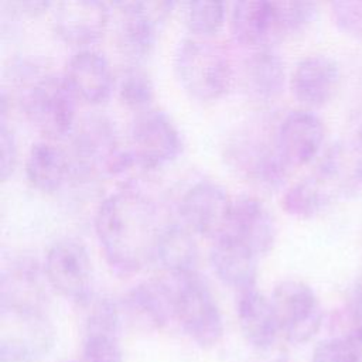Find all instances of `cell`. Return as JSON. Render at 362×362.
<instances>
[{
	"mask_svg": "<svg viewBox=\"0 0 362 362\" xmlns=\"http://www.w3.org/2000/svg\"><path fill=\"white\" fill-rule=\"evenodd\" d=\"M163 226L156 202L132 185L106 197L93 219L103 256L119 273H137L153 263Z\"/></svg>",
	"mask_w": 362,
	"mask_h": 362,
	"instance_id": "6da1fadb",
	"label": "cell"
},
{
	"mask_svg": "<svg viewBox=\"0 0 362 362\" xmlns=\"http://www.w3.org/2000/svg\"><path fill=\"white\" fill-rule=\"evenodd\" d=\"M173 69L182 90L198 102L221 99L233 81V68L225 51L201 38L180 41Z\"/></svg>",
	"mask_w": 362,
	"mask_h": 362,
	"instance_id": "7a4b0ae2",
	"label": "cell"
},
{
	"mask_svg": "<svg viewBox=\"0 0 362 362\" xmlns=\"http://www.w3.org/2000/svg\"><path fill=\"white\" fill-rule=\"evenodd\" d=\"M71 136L74 171L82 177H115L137 167L129 148H120L115 123L105 115H86Z\"/></svg>",
	"mask_w": 362,
	"mask_h": 362,
	"instance_id": "3957f363",
	"label": "cell"
},
{
	"mask_svg": "<svg viewBox=\"0 0 362 362\" xmlns=\"http://www.w3.org/2000/svg\"><path fill=\"white\" fill-rule=\"evenodd\" d=\"M20 106L28 122L47 140H61L72 134L76 120V96L64 76L27 72Z\"/></svg>",
	"mask_w": 362,
	"mask_h": 362,
	"instance_id": "277c9868",
	"label": "cell"
},
{
	"mask_svg": "<svg viewBox=\"0 0 362 362\" xmlns=\"http://www.w3.org/2000/svg\"><path fill=\"white\" fill-rule=\"evenodd\" d=\"M170 277L175 321L198 346H216L223 337V318L206 283L197 272Z\"/></svg>",
	"mask_w": 362,
	"mask_h": 362,
	"instance_id": "5b68a950",
	"label": "cell"
},
{
	"mask_svg": "<svg viewBox=\"0 0 362 362\" xmlns=\"http://www.w3.org/2000/svg\"><path fill=\"white\" fill-rule=\"evenodd\" d=\"M280 337L294 345L308 342L321 328L324 313L315 291L304 281L286 279L270 296Z\"/></svg>",
	"mask_w": 362,
	"mask_h": 362,
	"instance_id": "8992f818",
	"label": "cell"
},
{
	"mask_svg": "<svg viewBox=\"0 0 362 362\" xmlns=\"http://www.w3.org/2000/svg\"><path fill=\"white\" fill-rule=\"evenodd\" d=\"M47 284L66 300L85 304L92 297L93 266L85 243L62 238L47 250L44 260Z\"/></svg>",
	"mask_w": 362,
	"mask_h": 362,
	"instance_id": "52a82bcc",
	"label": "cell"
},
{
	"mask_svg": "<svg viewBox=\"0 0 362 362\" xmlns=\"http://www.w3.org/2000/svg\"><path fill=\"white\" fill-rule=\"evenodd\" d=\"M129 151L139 168L156 170L181 154V134L168 115L150 107L139 112L130 124Z\"/></svg>",
	"mask_w": 362,
	"mask_h": 362,
	"instance_id": "ba28073f",
	"label": "cell"
},
{
	"mask_svg": "<svg viewBox=\"0 0 362 362\" xmlns=\"http://www.w3.org/2000/svg\"><path fill=\"white\" fill-rule=\"evenodd\" d=\"M232 208L233 198L223 187L199 181L182 194L180 216L194 235L215 240L228 233Z\"/></svg>",
	"mask_w": 362,
	"mask_h": 362,
	"instance_id": "9c48e42d",
	"label": "cell"
},
{
	"mask_svg": "<svg viewBox=\"0 0 362 362\" xmlns=\"http://www.w3.org/2000/svg\"><path fill=\"white\" fill-rule=\"evenodd\" d=\"M88 307L81 362H123L120 345V307L107 297H90Z\"/></svg>",
	"mask_w": 362,
	"mask_h": 362,
	"instance_id": "30bf717a",
	"label": "cell"
},
{
	"mask_svg": "<svg viewBox=\"0 0 362 362\" xmlns=\"http://www.w3.org/2000/svg\"><path fill=\"white\" fill-rule=\"evenodd\" d=\"M109 23L105 0H57L54 31L66 45L86 48L98 42Z\"/></svg>",
	"mask_w": 362,
	"mask_h": 362,
	"instance_id": "8fae6325",
	"label": "cell"
},
{
	"mask_svg": "<svg viewBox=\"0 0 362 362\" xmlns=\"http://www.w3.org/2000/svg\"><path fill=\"white\" fill-rule=\"evenodd\" d=\"M276 146L290 168L314 161L325 140L324 122L310 109L290 112L274 134Z\"/></svg>",
	"mask_w": 362,
	"mask_h": 362,
	"instance_id": "7c38bea8",
	"label": "cell"
},
{
	"mask_svg": "<svg viewBox=\"0 0 362 362\" xmlns=\"http://www.w3.org/2000/svg\"><path fill=\"white\" fill-rule=\"evenodd\" d=\"M11 331H3L0 341L1 362H34L51 349L54 329L44 313L10 314L1 313Z\"/></svg>",
	"mask_w": 362,
	"mask_h": 362,
	"instance_id": "4fadbf2b",
	"label": "cell"
},
{
	"mask_svg": "<svg viewBox=\"0 0 362 362\" xmlns=\"http://www.w3.org/2000/svg\"><path fill=\"white\" fill-rule=\"evenodd\" d=\"M44 270L28 257L16 259L1 273V313L40 314L44 313L47 291Z\"/></svg>",
	"mask_w": 362,
	"mask_h": 362,
	"instance_id": "5bb4252c",
	"label": "cell"
},
{
	"mask_svg": "<svg viewBox=\"0 0 362 362\" xmlns=\"http://www.w3.org/2000/svg\"><path fill=\"white\" fill-rule=\"evenodd\" d=\"M339 85V65L327 55H310L301 59L290 76L293 96L307 109H318L329 103Z\"/></svg>",
	"mask_w": 362,
	"mask_h": 362,
	"instance_id": "9a60e30c",
	"label": "cell"
},
{
	"mask_svg": "<svg viewBox=\"0 0 362 362\" xmlns=\"http://www.w3.org/2000/svg\"><path fill=\"white\" fill-rule=\"evenodd\" d=\"M120 310L139 328H164L175 320L171 281L156 279L139 283L124 294Z\"/></svg>",
	"mask_w": 362,
	"mask_h": 362,
	"instance_id": "2e32d148",
	"label": "cell"
},
{
	"mask_svg": "<svg viewBox=\"0 0 362 362\" xmlns=\"http://www.w3.org/2000/svg\"><path fill=\"white\" fill-rule=\"evenodd\" d=\"M64 78L78 100L102 105L115 89V78L107 59L98 51L81 48L66 62Z\"/></svg>",
	"mask_w": 362,
	"mask_h": 362,
	"instance_id": "e0dca14e",
	"label": "cell"
},
{
	"mask_svg": "<svg viewBox=\"0 0 362 362\" xmlns=\"http://www.w3.org/2000/svg\"><path fill=\"white\" fill-rule=\"evenodd\" d=\"M228 233L260 257L273 250L277 240V223L263 201L252 195H240L233 198Z\"/></svg>",
	"mask_w": 362,
	"mask_h": 362,
	"instance_id": "ac0fdd59",
	"label": "cell"
},
{
	"mask_svg": "<svg viewBox=\"0 0 362 362\" xmlns=\"http://www.w3.org/2000/svg\"><path fill=\"white\" fill-rule=\"evenodd\" d=\"M236 317L246 342L257 351H270L280 328L270 297L267 298L256 287L238 291Z\"/></svg>",
	"mask_w": 362,
	"mask_h": 362,
	"instance_id": "d6986e66",
	"label": "cell"
},
{
	"mask_svg": "<svg viewBox=\"0 0 362 362\" xmlns=\"http://www.w3.org/2000/svg\"><path fill=\"white\" fill-rule=\"evenodd\" d=\"M257 260V255L229 233L212 240L209 249L212 270L223 284L236 291L256 287Z\"/></svg>",
	"mask_w": 362,
	"mask_h": 362,
	"instance_id": "ffe728a7",
	"label": "cell"
},
{
	"mask_svg": "<svg viewBox=\"0 0 362 362\" xmlns=\"http://www.w3.org/2000/svg\"><path fill=\"white\" fill-rule=\"evenodd\" d=\"M74 170L72 158L52 140H42L28 151L25 160V177L28 184L42 192L55 194L68 181Z\"/></svg>",
	"mask_w": 362,
	"mask_h": 362,
	"instance_id": "44dd1931",
	"label": "cell"
},
{
	"mask_svg": "<svg viewBox=\"0 0 362 362\" xmlns=\"http://www.w3.org/2000/svg\"><path fill=\"white\" fill-rule=\"evenodd\" d=\"M233 40L249 48H264L274 42L272 0H233L229 14Z\"/></svg>",
	"mask_w": 362,
	"mask_h": 362,
	"instance_id": "7402d4cb",
	"label": "cell"
},
{
	"mask_svg": "<svg viewBox=\"0 0 362 362\" xmlns=\"http://www.w3.org/2000/svg\"><path fill=\"white\" fill-rule=\"evenodd\" d=\"M195 236L184 223L164 225L156 245L153 263L168 276L195 272L198 263Z\"/></svg>",
	"mask_w": 362,
	"mask_h": 362,
	"instance_id": "603a6c76",
	"label": "cell"
},
{
	"mask_svg": "<svg viewBox=\"0 0 362 362\" xmlns=\"http://www.w3.org/2000/svg\"><path fill=\"white\" fill-rule=\"evenodd\" d=\"M243 83L259 100L279 98L286 85V68L279 54L269 47L256 48L243 62Z\"/></svg>",
	"mask_w": 362,
	"mask_h": 362,
	"instance_id": "cb8c5ba5",
	"label": "cell"
},
{
	"mask_svg": "<svg viewBox=\"0 0 362 362\" xmlns=\"http://www.w3.org/2000/svg\"><path fill=\"white\" fill-rule=\"evenodd\" d=\"M117 48L129 65H140L156 45V21L144 13L124 16L117 28Z\"/></svg>",
	"mask_w": 362,
	"mask_h": 362,
	"instance_id": "d4e9b609",
	"label": "cell"
},
{
	"mask_svg": "<svg viewBox=\"0 0 362 362\" xmlns=\"http://www.w3.org/2000/svg\"><path fill=\"white\" fill-rule=\"evenodd\" d=\"M335 197V192L315 174L288 187L281 198L284 212L296 218H313Z\"/></svg>",
	"mask_w": 362,
	"mask_h": 362,
	"instance_id": "484cf974",
	"label": "cell"
},
{
	"mask_svg": "<svg viewBox=\"0 0 362 362\" xmlns=\"http://www.w3.org/2000/svg\"><path fill=\"white\" fill-rule=\"evenodd\" d=\"M274 41L304 31L315 18L317 0H272Z\"/></svg>",
	"mask_w": 362,
	"mask_h": 362,
	"instance_id": "4316f807",
	"label": "cell"
},
{
	"mask_svg": "<svg viewBox=\"0 0 362 362\" xmlns=\"http://www.w3.org/2000/svg\"><path fill=\"white\" fill-rule=\"evenodd\" d=\"M117 98L126 107L139 112L150 109L154 85L150 75L139 65H129L117 82Z\"/></svg>",
	"mask_w": 362,
	"mask_h": 362,
	"instance_id": "83f0119b",
	"label": "cell"
},
{
	"mask_svg": "<svg viewBox=\"0 0 362 362\" xmlns=\"http://www.w3.org/2000/svg\"><path fill=\"white\" fill-rule=\"evenodd\" d=\"M226 17L225 0H188L187 25L199 38L219 33Z\"/></svg>",
	"mask_w": 362,
	"mask_h": 362,
	"instance_id": "f1b7e54d",
	"label": "cell"
},
{
	"mask_svg": "<svg viewBox=\"0 0 362 362\" xmlns=\"http://www.w3.org/2000/svg\"><path fill=\"white\" fill-rule=\"evenodd\" d=\"M311 362H362V348L348 335L329 337L315 345Z\"/></svg>",
	"mask_w": 362,
	"mask_h": 362,
	"instance_id": "f546056e",
	"label": "cell"
},
{
	"mask_svg": "<svg viewBox=\"0 0 362 362\" xmlns=\"http://www.w3.org/2000/svg\"><path fill=\"white\" fill-rule=\"evenodd\" d=\"M335 24L346 34L362 37V0H328Z\"/></svg>",
	"mask_w": 362,
	"mask_h": 362,
	"instance_id": "4dcf8cb0",
	"label": "cell"
},
{
	"mask_svg": "<svg viewBox=\"0 0 362 362\" xmlns=\"http://www.w3.org/2000/svg\"><path fill=\"white\" fill-rule=\"evenodd\" d=\"M18 160V150L13 130L7 126L6 120L0 124V178L1 182L10 180L14 174Z\"/></svg>",
	"mask_w": 362,
	"mask_h": 362,
	"instance_id": "1f68e13d",
	"label": "cell"
},
{
	"mask_svg": "<svg viewBox=\"0 0 362 362\" xmlns=\"http://www.w3.org/2000/svg\"><path fill=\"white\" fill-rule=\"evenodd\" d=\"M346 318L349 322V329L345 335L351 337L362 348V274L356 279L352 287Z\"/></svg>",
	"mask_w": 362,
	"mask_h": 362,
	"instance_id": "d6a6232c",
	"label": "cell"
},
{
	"mask_svg": "<svg viewBox=\"0 0 362 362\" xmlns=\"http://www.w3.org/2000/svg\"><path fill=\"white\" fill-rule=\"evenodd\" d=\"M8 4L10 11L14 16L25 17V18H38L45 14L54 0H4Z\"/></svg>",
	"mask_w": 362,
	"mask_h": 362,
	"instance_id": "836d02e7",
	"label": "cell"
},
{
	"mask_svg": "<svg viewBox=\"0 0 362 362\" xmlns=\"http://www.w3.org/2000/svg\"><path fill=\"white\" fill-rule=\"evenodd\" d=\"M112 4L124 16L144 13L150 0H110Z\"/></svg>",
	"mask_w": 362,
	"mask_h": 362,
	"instance_id": "e575fe53",
	"label": "cell"
},
{
	"mask_svg": "<svg viewBox=\"0 0 362 362\" xmlns=\"http://www.w3.org/2000/svg\"><path fill=\"white\" fill-rule=\"evenodd\" d=\"M174 1H175V0H160V8H161V13H163V14L168 13V11L173 8Z\"/></svg>",
	"mask_w": 362,
	"mask_h": 362,
	"instance_id": "d590c367",
	"label": "cell"
},
{
	"mask_svg": "<svg viewBox=\"0 0 362 362\" xmlns=\"http://www.w3.org/2000/svg\"><path fill=\"white\" fill-rule=\"evenodd\" d=\"M269 362H290V358L287 354H279L276 358H273Z\"/></svg>",
	"mask_w": 362,
	"mask_h": 362,
	"instance_id": "8d00e7d4",
	"label": "cell"
}]
</instances>
